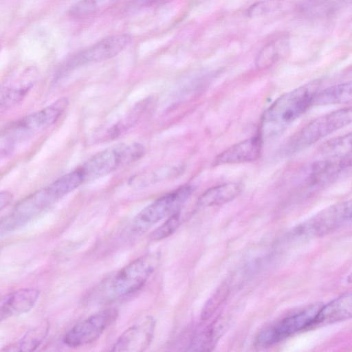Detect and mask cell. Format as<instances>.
Masks as SVG:
<instances>
[{
	"label": "cell",
	"instance_id": "1",
	"mask_svg": "<svg viewBox=\"0 0 352 352\" xmlns=\"http://www.w3.org/2000/svg\"><path fill=\"white\" fill-rule=\"evenodd\" d=\"M316 82L290 91L276 100L264 112L261 128L263 135H275L283 131L313 105L318 91Z\"/></svg>",
	"mask_w": 352,
	"mask_h": 352
},
{
	"label": "cell",
	"instance_id": "2",
	"mask_svg": "<svg viewBox=\"0 0 352 352\" xmlns=\"http://www.w3.org/2000/svg\"><path fill=\"white\" fill-rule=\"evenodd\" d=\"M160 258V252L156 251L135 259L102 283L94 297L102 301H110L135 292L156 270Z\"/></svg>",
	"mask_w": 352,
	"mask_h": 352
},
{
	"label": "cell",
	"instance_id": "3",
	"mask_svg": "<svg viewBox=\"0 0 352 352\" xmlns=\"http://www.w3.org/2000/svg\"><path fill=\"white\" fill-rule=\"evenodd\" d=\"M144 153L145 148L140 144H120L97 153L78 168L85 181L98 179L137 161Z\"/></svg>",
	"mask_w": 352,
	"mask_h": 352
},
{
	"label": "cell",
	"instance_id": "4",
	"mask_svg": "<svg viewBox=\"0 0 352 352\" xmlns=\"http://www.w3.org/2000/svg\"><path fill=\"white\" fill-rule=\"evenodd\" d=\"M351 107H345L320 116L307 124L289 141L287 149L296 152L307 147L333 132L349 124Z\"/></svg>",
	"mask_w": 352,
	"mask_h": 352
},
{
	"label": "cell",
	"instance_id": "5",
	"mask_svg": "<svg viewBox=\"0 0 352 352\" xmlns=\"http://www.w3.org/2000/svg\"><path fill=\"white\" fill-rule=\"evenodd\" d=\"M192 192V187L186 185L157 199L136 216L131 226L133 232L142 234L153 225L179 211Z\"/></svg>",
	"mask_w": 352,
	"mask_h": 352
},
{
	"label": "cell",
	"instance_id": "6",
	"mask_svg": "<svg viewBox=\"0 0 352 352\" xmlns=\"http://www.w3.org/2000/svg\"><path fill=\"white\" fill-rule=\"evenodd\" d=\"M351 220V201H345L330 206L302 224L293 232L300 238L320 237L337 230Z\"/></svg>",
	"mask_w": 352,
	"mask_h": 352
},
{
	"label": "cell",
	"instance_id": "7",
	"mask_svg": "<svg viewBox=\"0 0 352 352\" xmlns=\"http://www.w3.org/2000/svg\"><path fill=\"white\" fill-rule=\"evenodd\" d=\"M128 34L109 36L68 58L61 65L58 74L62 75L76 67L111 58L122 52L131 43Z\"/></svg>",
	"mask_w": 352,
	"mask_h": 352
},
{
	"label": "cell",
	"instance_id": "8",
	"mask_svg": "<svg viewBox=\"0 0 352 352\" xmlns=\"http://www.w3.org/2000/svg\"><path fill=\"white\" fill-rule=\"evenodd\" d=\"M320 307L313 305L267 327L257 336L256 344L260 347H269L299 331L314 327Z\"/></svg>",
	"mask_w": 352,
	"mask_h": 352
},
{
	"label": "cell",
	"instance_id": "9",
	"mask_svg": "<svg viewBox=\"0 0 352 352\" xmlns=\"http://www.w3.org/2000/svg\"><path fill=\"white\" fill-rule=\"evenodd\" d=\"M69 100L62 97L45 107L19 120L10 129L8 141L21 139L34 135L56 122L67 109Z\"/></svg>",
	"mask_w": 352,
	"mask_h": 352
},
{
	"label": "cell",
	"instance_id": "10",
	"mask_svg": "<svg viewBox=\"0 0 352 352\" xmlns=\"http://www.w3.org/2000/svg\"><path fill=\"white\" fill-rule=\"evenodd\" d=\"M118 311L106 309L74 325L65 334L63 341L70 347H77L97 340L116 320Z\"/></svg>",
	"mask_w": 352,
	"mask_h": 352
},
{
	"label": "cell",
	"instance_id": "11",
	"mask_svg": "<svg viewBox=\"0 0 352 352\" xmlns=\"http://www.w3.org/2000/svg\"><path fill=\"white\" fill-rule=\"evenodd\" d=\"M155 328V320L146 316L125 330L113 344L111 351L141 352L151 344Z\"/></svg>",
	"mask_w": 352,
	"mask_h": 352
},
{
	"label": "cell",
	"instance_id": "12",
	"mask_svg": "<svg viewBox=\"0 0 352 352\" xmlns=\"http://www.w3.org/2000/svg\"><path fill=\"white\" fill-rule=\"evenodd\" d=\"M263 138L258 133L233 144L219 153L212 162L214 166L250 162L257 160L261 153Z\"/></svg>",
	"mask_w": 352,
	"mask_h": 352
},
{
	"label": "cell",
	"instance_id": "13",
	"mask_svg": "<svg viewBox=\"0 0 352 352\" xmlns=\"http://www.w3.org/2000/svg\"><path fill=\"white\" fill-rule=\"evenodd\" d=\"M38 298L39 292L34 288H23L0 295V322L28 312L34 307Z\"/></svg>",
	"mask_w": 352,
	"mask_h": 352
},
{
	"label": "cell",
	"instance_id": "14",
	"mask_svg": "<svg viewBox=\"0 0 352 352\" xmlns=\"http://www.w3.org/2000/svg\"><path fill=\"white\" fill-rule=\"evenodd\" d=\"M38 76L34 67H29L11 80L3 91L0 104L4 107H10L21 102L35 85Z\"/></svg>",
	"mask_w": 352,
	"mask_h": 352
},
{
	"label": "cell",
	"instance_id": "15",
	"mask_svg": "<svg viewBox=\"0 0 352 352\" xmlns=\"http://www.w3.org/2000/svg\"><path fill=\"white\" fill-rule=\"evenodd\" d=\"M351 314V294L346 292L320 307L315 318L314 326L345 320L349 319Z\"/></svg>",
	"mask_w": 352,
	"mask_h": 352
},
{
	"label": "cell",
	"instance_id": "16",
	"mask_svg": "<svg viewBox=\"0 0 352 352\" xmlns=\"http://www.w3.org/2000/svg\"><path fill=\"white\" fill-rule=\"evenodd\" d=\"M243 189V184L240 182H229L213 186L199 196L197 206L207 208L227 204L238 197Z\"/></svg>",
	"mask_w": 352,
	"mask_h": 352
},
{
	"label": "cell",
	"instance_id": "17",
	"mask_svg": "<svg viewBox=\"0 0 352 352\" xmlns=\"http://www.w3.org/2000/svg\"><path fill=\"white\" fill-rule=\"evenodd\" d=\"M352 98V84L344 82L317 91L313 100V105H327L351 103Z\"/></svg>",
	"mask_w": 352,
	"mask_h": 352
},
{
	"label": "cell",
	"instance_id": "18",
	"mask_svg": "<svg viewBox=\"0 0 352 352\" xmlns=\"http://www.w3.org/2000/svg\"><path fill=\"white\" fill-rule=\"evenodd\" d=\"M223 322L217 319L190 341L188 351H208L212 350L223 333Z\"/></svg>",
	"mask_w": 352,
	"mask_h": 352
},
{
	"label": "cell",
	"instance_id": "19",
	"mask_svg": "<svg viewBox=\"0 0 352 352\" xmlns=\"http://www.w3.org/2000/svg\"><path fill=\"white\" fill-rule=\"evenodd\" d=\"M85 179L82 173L77 169L64 175L47 186L51 193L58 201L79 187Z\"/></svg>",
	"mask_w": 352,
	"mask_h": 352
},
{
	"label": "cell",
	"instance_id": "20",
	"mask_svg": "<svg viewBox=\"0 0 352 352\" xmlns=\"http://www.w3.org/2000/svg\"><path fill=\"white\" fill-rule=\"evenodd\" d=\"M149 101L146 99L137 103L117 123L109 129L105 137L107 139H113L133 126L144 113Z\"/></svg>",
	"mask_w": 352,
	"mask_h": 352
},
{
	"label": "cell",
	"instance_id": "21",
	"mask_svg": "<svg viewBox=\"0 0 352 352\" xmlns=\"http://www.w3.org/2000/svg\"><path fill=\"white\" fill-rule=\"evenodd\" d=\"M49 329L47 322H43L30 330L21 340L5 349L6 351H32L36 349L46 337Z\"/></svg>",
	"mask_w": 352,
	"mask_h": 352
},
{
	"label": "cell",
	"instance_id": "22",
	"mask_svg": "<svg viewBox=\"0 0 352 352\" xmlns=\"http://www.w3.org/2000/svg\"><path fill=\"white\" fill-rule=\"evenodd\" d=\"M181 173L180 168L176 166H163L155 168L149 173H142L131 178L130 183L135 186H147L152 184L170 179Z\"/></svg>",
	"mask_w": 352,
	"mask_h": 352
},
{
	"label": "cell",
	"instance_id": "23",
	"mask_svg": "<svg viewBox=\"0 0 352 352\" xmlns=\"http://www.w3.org/2000/svg\"><path fill=\"white\" fill-rule=\"evenodd\" d=\"M288 48L285 39H278L267 44L259 52L256 58L258 67H266L276 61Z\"/></svg>",
	"mask_w": 352,
	"mask_h": 352
},
{
	"label": "cell",
	"instance_id": "24",
	"mask_svg": "<svg viewBox=\"0 0 352 352\" xmlns=\"http://www.w3.org/2000/svg\"><path fill=\"white\" fill-rule=\"evenodd\" d=\"M118 0H80L69 10L74 17H84L103 11Z\"/></svg>",
	"mask_w": 352,
	"mask_h": 352
},
{
	"label": "cell",
	"instance_id": "25",
	"mask_svg": "<svg viewBox=\"0 0 352 352\" xmlns=\"http://www.w3.org/2000/svg\"><path fill=\"white\" fill-rule=\"evenodd\" d=\"M323 151L330 154L331 157H343L351 155V134H346L342 137L330 141L324 148Z\"/></svg>",
	"mask_w": 352,
	"mask_h": 352
},
{
	"label": "cell",
	"instance_id": "26",
	"mask_svg": "<svg viewBox=\"0 0 352 352\" xmlns=\"http://www.w3.org/2000/svg\"><path fill=\"white\" fill-rule=\"evenodd\" d=\"M228 293V286L226 284L221 285L203 307L201 313V318L203 320L210 318L224 302Z\"/></svg>",
	"mask_w": 352,
	"mask_h": 352
},
{
	"label": "cell",
	"instance_id": "27",
	"mask_svg": "<svg viewBox=\"0 0 352 352\" xmlns=\"http://www.w3.org/2000/svg\"><path fill=\"white\" fill-rule=\"evenodd\" d=\"M180 224V212L177 211L166 220V221L155 230L151 234L153 241H160L171 235Z\"/></svg>",
	"mask_w": 352,
	"mask_h": 352
},
{
	"label": "cell",
	"instance_id": "28",
	"mask_svg": "<svg viewBox=\"0 0 352 352\" xmlns=\"http://www.w3.org/2000/svg\"><path fill=\"white\" fill-rule=\"evenodd\" d=\"M279 0H263L252 5L247 10L249 17L265 16L276 11L280 7Z\"/></svg>",
	"mask_w": 352,
	"mask_h": 352
},
{
	"label": "cell",
	"instance_id": "29",
	"mask_svg": "<svg viewBox=\"0 0 352 352\" xmlns=\"http://www.w3.org/2000/svg\"><path fill=\"white\" fill-rule=\"evenodd\" d=\"M12 195L8 191L0 192V211L6 208L12 201Z\"/></svg>",
	"mask_w": 352,
	"mask_h": 352
},
{
	"label": "cell",
	"instance_id": "30",
	"mask_svg": "<svg viewBox=\"0 0 352 352\" xmlns=\"http://www.w3.org/2000/svg\"><path fill=\"white\" fill-rule=\"evenodd\" d=\"M168 1L169 0H138L139 4L143 6L161 5Z\"/></svg>",
	"mask_w": 352,
	"mask_h": 352
},
{
	"label": "cell",
	"instance_id": "31",
	"mask_svg": "<svg viewBox=\"0 0 352 352\" xmlns=\"http://www.w3.org/2000/svg\"><path fill=\"white\" fill-rule=\"evenodd\" d=\"M328 1L329 0H305L302 3V7L305 8H313Z\"/></svg>",
	"mask_w": 352,
	"mask_h": 352
}]
</instances>
